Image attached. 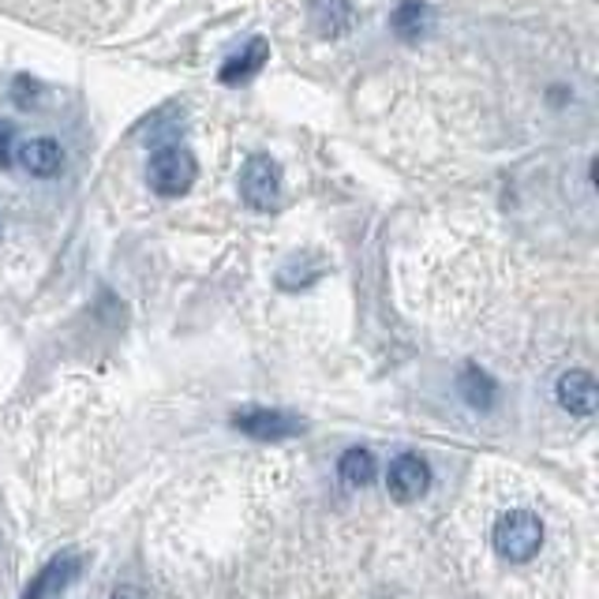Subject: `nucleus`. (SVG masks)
<instances>
[{
    "label": "nucleus",
    "instance_id": "nucleus-1",
    "mask_svg": "<svg viewBox=\"0 0 599 599\" xmlns=\"http://www.w3.org/2000/svg\"><path fill=\"white\" fill-rule=\"evenodd\" d=\"M196 176H199V162L188 147H180V142H158L154 154H150V165H147V180L158 196L162 199L188 196Z\"/></svg>",
    "mask_w": 599,
    "mask_h": 599
},
{
    "label": "nucleus",
    "instance_id": "nucleus-2",
    "mask_svg": "<svg viewBox=\"0 0 599 599\" xmlns=\"http://www.w3.org/2000/svg\"><path fill=\"white\" fill-rule=\"evenodd\" d=\"M495 551L506 562H528L544 547V521L533 510H510L495 521Z\"/></svg>",
    "mask_w": 599,
    "mask_h": 599
},
{
    "label": "nucleus",
    "instance_id": "nucleus-3",
    "mask_svg": "<svg viewBox=\"0 0 599 599\" xmlns=\"http://www.w3.org/2000/svg\"><path fill=\"white\" fill-rule=\"evenodd\" d=\"M240 199L259 214H270L282 202V165L270 154H251L240 169Z\"/></svg>",
    "mask_w": 599,
    "mask_h": 599
},
{
    "label": "nucleus",
    "instance_id": "nucleus-4",
    "mask_svg": "<svg viewBox=\"0 0 599 599\" xmlns=\"http://www.w3.org/2000/svg\"><path fill=\"white\" fill-rule=\"evenodd\" d=\"M233 427L248 438L259 442H282V438H297L303 435V420L282 409H263V404H251V409L233 412Z\"/></svg>",
    "mask_w": 599,
    "mask_h": 599
},
{
    "label": "nucleus",
    "instance_id": "nucleus-5",
    "mask_svg": "<svg viewBox=\"0 0 599 599\" xmlns=\"http://www.w3.org/2000/svg\"><path fill=\"white\" fill-rule=\"evenodd\" d=\"M427 487H432V469H427V461L416 458V453H401V458H394L390 469H386V491H390V499L416 502L424 499Z\"/></svg>",
    "mask_w": 599,
    "mask_h": 599
},
{
    "label": "nucleus",
    "instance_id": "nucleus-6",
    "mask_svg": "<svg viewBox=\"0 0 599 599\" xmlns=\"http://www.w3.org/2000/svg\"><path fill=\"white\" fill-rule=\"evenodd\" d=\"M83 573V554L79 551H64L57 559H49L46 566L38 570V577H30L23 599H57L61 592L75 585V577Z\"/></svg>",
    "mask_w": 599,
    "mask_h": 599
},
{
    "label": "nucleus",
    "instance_id": "nucleus-7",
    "mask_svg": "<svg viewBox=\"0 0 599 599\" xmlns=\"http://www.w3.org/2000/svg\"><path fill=\"white\" fill-rule=\"evenodd\" d=\"M554 398H559V404L570 416H592L599 409V386L588 371L570 367L566 375H559V383H554Z\"/></svg>",
    "mask_w": 599,
    "mask_h": 599
},
{
    "label": "nucleus",
    "instance_id": "nucleus-8",
    "mask_svg": "<svg viewBox=\"0 0 599 599\" xmlns=\"http://www.w3.org/2000/svg\"><path fill=\"white\" fill-rule=\"evenodd\" d=\"M311 27H315L323 38H341L357 27V8L352 0H311L308 4Z\"/></svg>",
    "mask_w": 599,
    "mask_h": 599
},
{
    "label": "nucleus",
    "instance_id": "nucleus-9",
    "mask_svg": "<svg viewBox=\"0 0 599 599\" xmlns=\"http://www.w3.org/2000/svg\"><path fill=\"white\" fill-rule=\"evenodd\" d=\"M266 61H270V46H266V38H251L248 46L240 49V53L229 57V61L222 64V72H217V79H222L225 87H236V83H248V79H255V75L263 72Z\"/></svg>",
    "mask_w": 599,
    "mask_h": 599
},
{
    "label": "nucleus",
    "instance_id": "nucleus-10",
    "mask_svg": "<svg viewBox=\"0 0 599 599\" xmlns=\"http://www.w3.org/2000/svg\"><path fill=\"white\" fill-rule=\"evenodd\" d=\"M20 165L27 169L30 176H41V180H49V176L61 173L64 165V150L57 139H49V135H38V139H27L20 147Z\"/></svg>",
    "mask_w": 599,
    "mask_h": 599
},
{
    "label": "nucleus",
    "instance_id": "nucleus-11",
    "mask_svg": "<svg viewBox=\"0 0 599 599\" xmlns=\"http://www.w3.org/2000/svg\"><path fill=\"white\" fill-rule=\"evenodd\" d=\"M432 27H435V12L427 0H401L390 15V30L398 34L401 41H420Z\"/></svg>",
    "mask_w": 599,
    "mask_h": 599
},
{
    "label": "nucleus",
    "instance_id": "nucleus-12",
    "mask_svg": "<svg viewBox=\"0 0 599 599\" xmlns=\"http://www.w3.org/2000/svg\"><path fill=\"white\" fill-rule=\"evenodd\" d=\"M458 390H461V398L479 412H491L495 401H499V386H495V378L472 364L458 375Z\"/></svg>",
    "mask_w": 599,
    "mask_h": 599
},
{
    "label": "nucleus",
    "instance_id": "nucleus-13",
    "mask_svg": "<svg viewBox=\"0 0 599 599\" xmlns=\"http://www.w3.org/2000/svg\"><path fill=\"white\" fill-rule=\"evenodd\" d=\"M337 476H341L345 487H367L371 479L378 476L375 453H371L367 446H352V450H345L341 461H337Z\"/></svg>",
    "mask_w": 599,
    "mask_h": 599
},
{
    "label": "nucleus",
    "instance_id": "nucleus-14",
    "mask_svg": "<svg viewBox=\"0 0 599 599\" xmlns=\"http://www.w3.org/2000/svg\"><path fill=\"white\" fill-rule=\"evenodd\" d=\"M12 98H15V105H20V109L38 105V83L27 79V75H20V79L12 83Z\"/></svg>",
    "mask_w": 599,
    "mask_h": 599
},
{
    "label": "nucleus",
    "instance_id": "nucleus-15",
    "mask_svg": "<svg viewBox=\"0 0 599 599\" xmlns=\"http://www.w3.org/2000/svg\"><path fill=\"white\" fill-rule=\"evenodd\" d=\"M12 154H15V128L8 121H0V169L12 165Z\"/></svg>",
    "mask_w": 599,
    "mask_h": 599
},
{
    "label": "nucleus",
    "instance_id": "nucleus-16",
    "mask_svg": "<svg viewBox=\"0 0 599 599\" xmlns=\"http://www.w3.org/2000/svg\"><path fill=\"white\" fill-rule=\"evenodd\" d=\"M113 599H150V596L142 592L139 585H121V588H116V592H113Z\"/></svg>",
    "mask_w": 599,
    "mask_h": 599
}]
</instances>
